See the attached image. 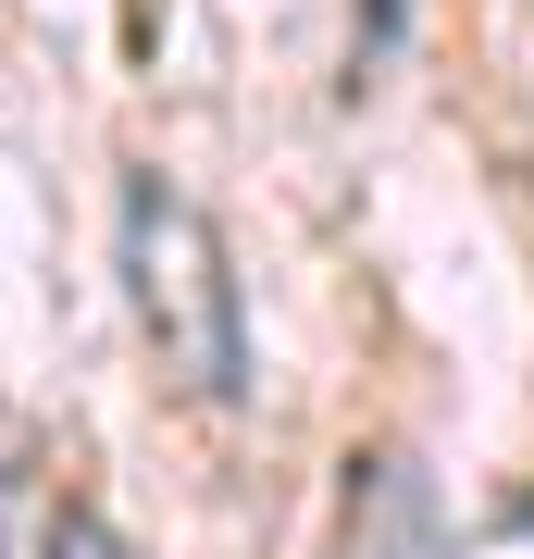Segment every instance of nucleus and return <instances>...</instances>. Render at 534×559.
Instances as JSON below:
<instances>
[{
	"label": "nucleus",
	"instance_id": "obj_2",
	"mask_svg": "<svg viewBox=\"0 0 534 559\" xmlns=\"http://www.w3.org/2000/svg\"><path fill=\"white\" fill-rule=\"evenodd\" d=\"M336 559H448L436 485L397 448H348V510H336Z\"/></svg>",
	"mask_w": 534,
	"mask_h": 559
},
{
	"label": "nucleus",
	"instance_id": "obj_4",
	"mask_svg": "<svg viewBox=\"0 0 534 559\" xmlns=\"http://www.w3.org/2000/svg\"><path fill=\"white\" fill-rule=\"evenodd\" d=\"M50 559H138V547H124L99 510H62V522H50Z\"/></svg>",
	"mask_w": 534,
	"mask_h": 559
},
{
	"label": "nucleus",
	"instance_id": "obj_3",
	"mask_svg": "<svg viewBox=\"0 0 534 559\" xmlns=\"http://www.w3.org/2000/svg\"><path fill=\"white\" fill-rule=\"evenodd\" d=\"M397 38H411V0H360V25H348V87H373L385 62H397Z\"/></svg>",
	"mask_w": 534,
	"mask_h": 559
},
{
	"label": "nucleus",
	"instance_id": "obj_1",
	"mask_svg": "<svg viewBox=\"0 0 534 559\" xmlns=\"http://www.w3.org/2000/svg\"><path fill=\"white\" fill-rule=\"evenodd\" d=\"M124 274H138V323L162 348V373L187 385L199 411H237L249 385V311H237V274H224V237L187 187L138 175L124 187Z\"/></svg>",
	"mask_w": 534,
	"mask_h": 559
}]
</instances>
